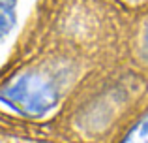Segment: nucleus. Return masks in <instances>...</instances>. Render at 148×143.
I'll use <instances>...</instances> for the list:
<instances>
[{
	"label": "nucleus",
	"instance_id": "2",
	"mask_svg": "<svg viewBox=\"0 0 148 143\" xmlns=\"http://www.w3.org/2000/svg\"><path fill=\"white\" fill-rule=\"evenodd\" d=\"M17 23V0H0V41Z\"/></svg>",
	"mask_w": 148,
	"mask_h": 143
},
{
	"label": "nucleus",
	"instance_id": "1",
	"mask_svg": "<svg viewBox=\"0 0 148 143\" xmlns=\"http://www.w3.org/2000/svg\"><path fill=\"white\" fill-rule=\"evenodd\" d=\"M58 85L45 73L26 72L0 90V102L26 117H40L58 102Z\"/></svg>",
	"mask_w": 148,
	"mask_h": 143
},
{
	"label": "nucleus",
	"instance_id": "3",
	"mask_svg": "<svg viewBox=\"0 0 148 143\" xmlns=\"http://www.w3.org/2000/svg\"><path fill=\"white\" fill-rule=\"evenodd\" d=\"M122 143H148V113L135 122V126L127 132Z\"/></svg>",
	"mask_w": 148,
	"mask_h": 143
},
{
	"label": "nucleus",
	"instance_id": "4",
	"mask_svg": "<svg viewBox=\"0 0 148 143\" xmlns=\"http://www.w3.org/2000/svg\"><path fill=\"white\" fill-rule=\"evenodd\" d=\"M143 55L148 59V23L145 26V32H143Z\"/></svg>",
	"mask_w": 148,
	"mask_h": 143
}]
</instances>
